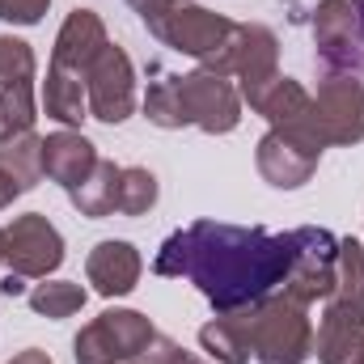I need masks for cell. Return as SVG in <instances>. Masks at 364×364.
I'll return each mask as SVG.
<instances>
[{"label":"cell","mask_w":364,"mask_h":364,"mask_svg":"<svg viewBox=\"0 0 364 364\" xmlns=\"http://www.w3.org/2000/svg\"><path fill=\"white\" fill-rule=\"evenodd\" d=\"M51 0H0V21H13V26H38L47 17Z\"/></svg>","instance_id":"83f0119b"},{"label":"cell","mask_w":364,"mask_h":364,"mask_svg":"<svg viewBox=\"0 0 364 364\" xmlns=\"http://www.w3.org/2000/svg\"><path fill=\"white\" fill-rule=\"evenodd\" d=\"M0 263H4V229H0Z\"/></svg>","instance_id":"d590c367"},{"label":"cell","mask_w":364,"mask_h":364,"mask_svg":"<svg viewBox=\"0 0 364 364\" xmlns=\"http://www.w3.org/2000/svg\"><path fill=\"white\" fill-rule=\"evenodd\" d=\"M144 119L161 132H178L186 127V114H182V97H178V77H161L153 81L144 93Z\"/></svg>","instance_id":"d4e9b609"},{"label":"cell","mask_w":364,"mask_h":364,"mask_svg":"<svg viewBox=\"0 0 364 364\" xmlns=\"http://www.w3.org/2000/svg\"><path fill=\"white\" fill-rule=\"evenodd\" d=\"M93 166H97V149H93V140H85L81 132L64 127V132H51L43 140V178L60 182L64 191H73L77 182L90 178Z\"/></svg>","instance_id":"9a60e30c"},{"label":"cell","mask_w":364,"mask_h":364,"mask_svg":"<svg viewBox=\"0 0 364 364\" xmlns=\"http://www.w3.org/2000/svg\"><path fill=\"white\" fill-rule=\"evenodd\" d=\"M127 4H132V13H136V17L149 26V34H153V30L166 21V13H170L178 0H127Z\"/></svg>","instance_id":"f546056e"},{"label":"cell","mask_w":364,"mask_h":364,"mask_svg":"<svg viewBox=\"0 0 364 364\" xmlns=\"http://www.w3.org/2000/svg\"><path fill=\"white\" fill-rule=\"evenodd\" d=\"M144 364H208L199 360V356H191L182 343H174V339H166V335H157L153 343H149V352L140 356Z\"/></svg>","instance_id":"f1b7e54d"},{"label":"cell","mask_w":364,"mask_h":364,"mask_svg":"<svg viewBox=\"0 0 364 364\" xmlns=\"http://www.w3.org/2000/svg\"><path fill=\"white\" fill-rule=\"evenodd\" d=\"M0 170H9L21 195L34 191L43 178V136L34 132H13V136H0Z\"/></svg>","instance_id":"7402d4cb"},{"label":"cell","mask_w":364,"mask_h":364,"mask_svg":"<svg viewBox=\"0 0 364 364\" xmlns=\"http://www.w3.org/2000/svg\"><path fill=\"white\" fill-rule=\"evenodd\" d=\"M352 9H356V13H360V21H364V0H352Z\"/></svg>","instance_id":"836d02e7"},{"label":"cell","mask_w":364,"mask_h":364,"mask_svg":"<svg viewBox=\"0 0 364 364\" xmlns=\"http://www.w3.org/2000/svg\"><path fill=\"white\" fill-rule=\"evenodd\" d=\"M250 331V352L259 364H305L314 356V322L309 309L288 301L284 292L263 296L259 305L242 309Z\"/></svg>","instance_id":"7a4b0ae2"},{"label":"cell","mask_w":364,"mask_h":364,"mask_svg":"<svg viewBox=\"0 0 364 364\" xmlns=\"http://www.w3.org/2000/svg\"><path fill=\"white\" fill-rule=\"evenodd\" d=\"M38 73V60H34V47L26 38H13V34H0V85H17V81H34Z\"/></svg>","instance_id":"4316f807"},{"label":"cell","mask_w":364,"mask_h":364,"mask_svg":"<svg viewBox=\"0 0 364 364\" xmlns=\"http://www.w3.org/2000/svg\"><path fill=\"white\" fill-rule=\"evenodd\" d=\"M364 38V21L352 0H318L314 9V47L331 73H348Z\"/></svg>","instance_id":"8fae6325"},{"label":"cell","mask_w":364,"mask_h":364,"mask_svg":"<svg viewBox=\"0 0 364 364\" xmlns=\"http://www.w3.org/2000/svg\"><path fill=\"white\" fill-rule=\"evenodd\" d=\"M17 195H21V186H17V178H13L9 170H0V212H4V208H9V203L17 199Z\"/></svg>","instance_id":"4dcf8cb0"},{"label":"cell","mask_w":364,"mask_h":364,"mask_svg":"<svg viewBox=\"0 0 364 364\" xmlns=\"http://www.w3.org/2000/svg\"><path fill=\"white\" fill-rule=\"evenodd\" d=\"M110 47V34H106V21L93 13V9H73L55 34V47H51V64L55 68H68L77 77L90 73V64Z\"/></svg>","instance_id":"4fadbf2b"},{"label":"cell","mask_w":364,"mask_h":364,"mask_svg":"<svg viewBox=\"0 0 364 364\" xmlns=\"http://www.w3.org/2000/svg\"><path fill=\"white\" fill-rule=\"evenodd\" d=\"M157 339L153 322L140 309H106L93 322L81 326L73 339V360L77 364H132L149 352Z\"/></svg>","instance_id":"277c9868"},{"label":"cell","mask_w":364,"mask_h":364,"mask_svg":"<svg viewBox=\"0 0 364 364\" xmlns=\"http://www.w3.org/2000/svg\"><path fill=\"white\" fill-rule=\"evenodd\" d=\"M178 97L186 127H199L208 136H229L242 123V93L233 85V77L195 68V73L178 77Z\"/></svg>","instance_id":"52a82bcc"},{"label":"cell","mask_w":364,"mask_h":364,"mask_svg":"<svg viewBox=\"0 0 364 364\" xmlns=\"http://www.w3.org/2000/svg\"><path fill=\"white\" fill-rule=\"evenodd\" d=\"M140 275H144V259H140V250H136L132 242H123V237L97 242L90 250V259H85V279L93 284V292L106 296V301L127 296V292L140 284Z\"/></svg>","instance_id":"7c38bea8"},{"label":"cell","mask_w":364,"mask_h":364,"mask_svg":"<svg viewBox=\"0 0 364 364\" xmlns=\"http://www.w3.org/2000/svg\"><path fill=\"white\" fill-rule=\"evenodd\" d=\"M199 348L216 364H250V331H246V314H216L208 326H199Z\"/></svg>","instance_id":"d6986e66"},{"label":"cell","mask_w":364,"mask_h":364,"mask_svg":"<svg viewBox=\"0 0 364 364\" xmlns=\"http://www.w3.org/2000/svg\"><path fill=\"white\" fill-rule=\"evenodd\" d=\"M26 301H30V309L38 318L60 322V318H73V314L85 309V288L73 284V279H43V284H34L26 292Z\"/></svg>","instance_id":"603a6c76"},{"label":"cell","mask_w":364,"mask_h":364,"mask_svg":"<svg viewBox=\"0 0 364 364\" xmlns=\"http://www.w3.org/2000/svg\"><path fill=\"white\" fill-rule=\"evenodd\" d=\"M292 255V233H272L263 225L195 220L161 242L153 272L166 279H191L216 314H237L279 292Z\"/></svg>","instance_id":"6da1fadb"},{"label":"cell","mask_w":364,"mask_h":364,"mask_svg":"<svg viewBox=\"0 0 364 364\" xmlns=\"http://www.w3.org/2000/svg\"><path fill=\"white\" fill-rule=\"evenodd\" d=\"M326 314L352 318L364 326V242L339 237V263H335V288L322 301Z\"/></svg>","instance_id":"2e32d148"},{"label":"cell","mask_w":364,"mask_h":364,"mask_svg":"<svg viewBox=\"0 0 364 364\" xmlns=\"http://www.w3.org/2000/svg\"><path fill=\"white\" fill-rule=\"evenodd\" d=\"M132 364H144V360H132Z\"/></svg>","instance_id":"8d00e7d4"},{"label":"cell","mask_w":364,"mask_h":364,"mask_svg":"<svg viewBox=\"0 0 364 364\" xmlns=\"http://www.w3.org/2000/svg\"><path fill=\"white\" fill-rule=\"evenodd\" d=\"M360 343H364L360 322L322 309V322L314 331V356H318V364H352V356L360 352Z\"/></svg>","instance_id":"44dd1931"},{"label":"cell","mask_w":364,"mask_h":364,"mask_svg":"<svg viewBox=\"0 0 364 364\" xmlns=\"http://www.w3.org/2000/svg\"><path fill=\"white\" fill-rule=\"evenodd\" d=\"M34 119H38L34 81L0 85V136H13V132H34Z\"/></svg>","instance_id":"cb8c5ba5"},{"label":"cell","mask_w":364,"mask_h":364,"mask_svg":"<svg viewBox=\"0 0 364 364\" xmlns=\"http://www.w3.org/2000/svg\"><path fill=\"white\" fill-rule=\"evenodd\" d=\"M4 263H9V272L26 275V279H47L51 272H60V263H64L60 229L43 212L13 216V225L4 229Z\"/></svg>","instance_id":"9c48e42d"},{"label":"cell","mask_w":364,"mask_h":364,"mask_svg":"<svg viewBox=\"0 0 364 364\" xmlns=\"http://www.w3.org/2000/svg\"><path fill=\"white\" fill-rule=\"evenodd\" d=\"M292 242H296V255H292V267L284 275L279 292L296 305H318L331 296L335 288V263H339V237L331 229H318V225H301L292 229Z\"/></svg>","instance_id":"5b68a950"},{"label":"cell","mask_w":364,"mask_h":364,"mask_svg":"<svg viewBox=\"0 0 364 364\" xmlns=\"http://www.w3.org/2000/svg\"><path fill=\"white\" fill-rule=\"evenodd\" d=\"M322 161V144L309 140L301 127H272L259 149H255V166L263 182H272L275 191H296L318 174Z\"/></svg>","instance_id":"ba28073f"},{"label":"cell","mask_w":364,"mask_h":364,"mask_svg":"<svg viewBox=\"0 0 364 364\" xmlns=\"http://www.w3.org/2000/svg\"><path fill=\"white\" fill-rule=\"evenodd\" d=\"M43 110L64 123V127H81L90 119V97H85V77L68 73V68H47V81H43Z\"/></svg>","instance_id":"ac0fdd59"},{"label":"cell","mask_w":364,"mask_h":364,"mask_svg":"<svg viewBox=\"0 0 364 364\" xmlns=\"http://www.w3.org/2000/svg\"><path fill=\"white\" fill-rule=\"evenodd\" d=\"M161 186H157V174L144 170V166H123L119 174V212L123 216H144L153 203H157Z\"/></svg>","instance_id":"484cf974"},{"label":"cell","mask_w":364,"mask_h":364,"mask_svg":"<svg viewBox=\"0 0 364 364\" xmlns=\"http://www.w3.org/2000/svg\"><path fill=\"white\" fill-rule=\"evenodd\" d=\"M119 174H123V166L97 157V166L90 170V178L77 182V186L68 191L73 208H77L81 216H90V220H102V216L119 212Z\"/></svg>","instance_id":"ffe728a7"},{"label":"cell","mask_w":364,"mask_h":364,"mask_svg":"<svg viewBox=\"0 0 364 364\" xmlns=\"http://www.w3.org/2000/svg\"><path fill=\"white\" fill-rule=\"evenodd\" d=\"M233 77H237V93H255L279 77V38L275 30L259 26V21H242L237 26V51H233Z\"/></svg>","instance_id":"5bb4252c"},{"label":"cell","mask_w":364,"mask_h":364,"mask_svg":"<svg viewBox=\"0 0 364 364\" xmlns=\"http://www.w3.org/2000/svg\"><path fill=\"white\" fill-rule=\"evenodd\" d=\"M292 127H301L322 149H331V144H360L364 140V81L356 73H331L318 85L305 119L292 123Z\"/></svg>","instance_id":"3957f363"},{"label":"cell","mask_w":364,"mask_h":364,"mask_svg":"<svg viewBox=\"0 0 364 364\" xmlns=\"http://www.w3.org/2000/svg\"><path fill=\"white\" fill-rule=\"evenodd\" d=\"M9 364H55V360H51L43 348H26V352H17V356H13Z\"/></svg>","instance_id":"d6a6232c"},{"label":"cell","mask_w":364,"mask_h":364,"mask_svg":"<svg viewBox=\"0 0 364 364\" xmlns=\"http://www.w3.org/2000/svg\"><path fill=\"white\" fill-rule=\"evenodd\" d=\"M233 30H237L233 17L212 13V9L191 4V0H178V4L166 13V21L153 30V38L166 43V47H174V51H182V55H191L199 68H208V64L220 55V47L233 38Z\"/></svg>","instance_id":"8992f818"},{"label":"cell","mask_w":364,"mask_h":364,"mask_svg":"<svg viewBox=\"0 0 364 364\" xmlns=\"http://www.w3.org/2000/svg\"><path fill=\"white\" fill-rule=\"evenodd\" d=\"M85 97H90V114L97 123H123L136 110V68L132 55L123 47H106L85 73Z\"/></svg>","instance_id":"30bf717a"},{"label":"cell","mask_w":364,"mask_h":364,"mask_svg":"<svg viewBox=\"0 0 364 364\" xmlns=\"http://www.w3.org/2000/svg\"><path fill=\"white\" fill-rule=\"evenodd\" d=\"M352 364H364V343H360V352H356V356H352Z\"/></svg>","instance_id":"e575fe53"},{"label":"cell","mask_w":364,"mask_h":364,"mask_svg":"<svg viewBox=\"0 0 364 364\" xmlns=\"http://www.w3.org/2000/svg\"><path fill=\"white\" fill-rule=\"evenodd\" d=\"M255 114H263L272 127H292V123H301L305 119V110H309V102H314V93L305 90L301 81H292V77H272L267 85H259L255 93H246L242 97Z\"/></svg>","instance_id":"e0dca14e"},{"label":"cell","mask_w":364,"mask_h":364,"mask_svg":"<svg viewBox=\"0 0 364 364\" xmlns=\"http://www.w3.org/2000/svg\"><path fill=\"white\" fill-rule=\"evenodd\" d=\"M0 292L13 301V296H26V275H17V272H9L4 279H0Z\"/></svg>","instance_id":"1f68e13d"}]
</instances>
